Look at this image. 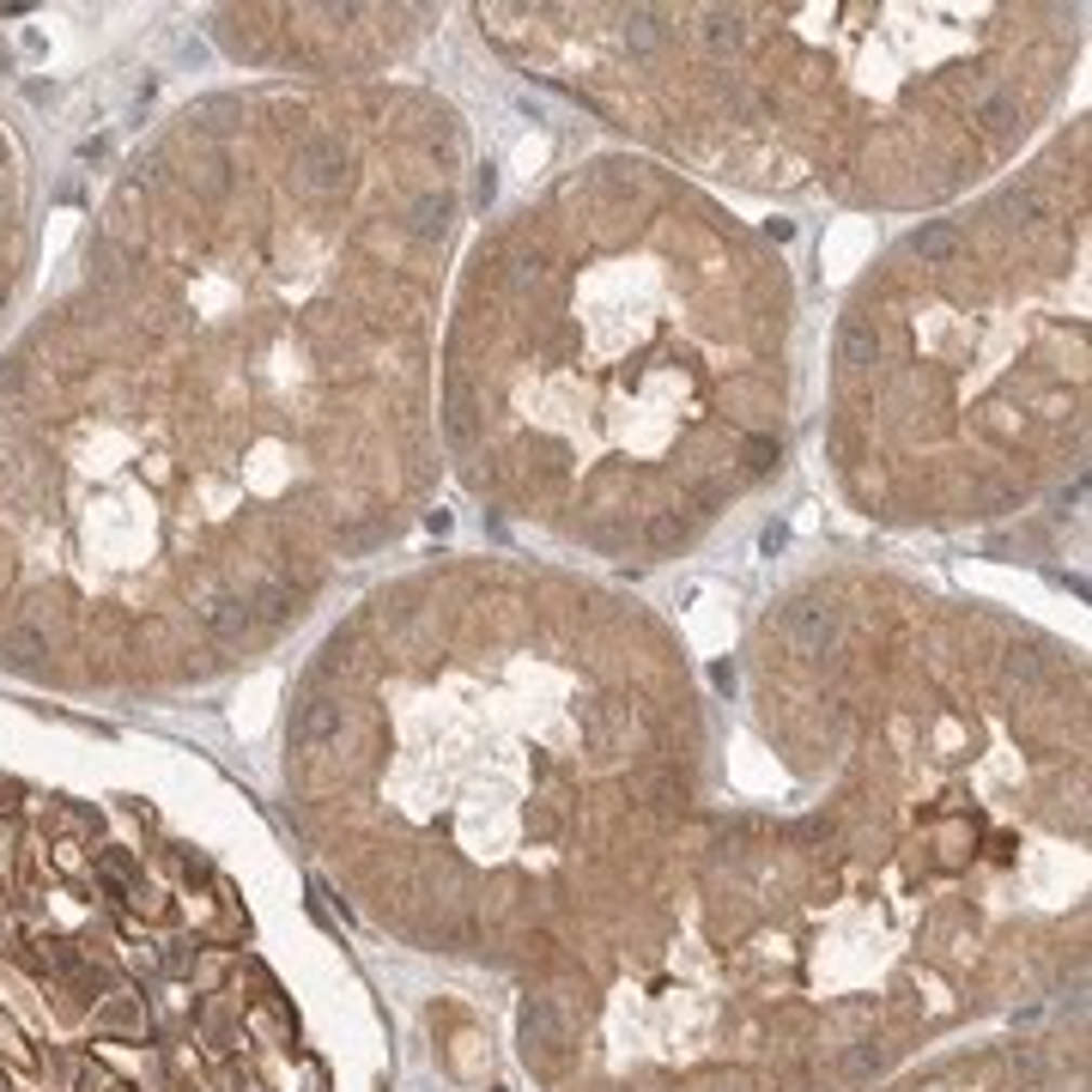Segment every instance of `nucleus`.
Returning <instances> with one entry per match:
<instances>
[{
  "mask_svg": "<svg viewBox=\"0 0 1092 1092\" xmlns=\"http://www.w3.org/2000/svg\"><path fill=\"white\" fill-rule=\"evenodd\" d=\"M1019 122H1026V104H1019L1014 85H989V92L971 97V128H977V134H989L996 146H1001V140H1014Z\"/></svg>",
  "mask_w": 1092,
  "mask_h": 1092,
  "instance_id": "0eeeda50",
  "label": "nucleus"
},
{
  "mask_svg": "<svg viewBox=\"0 0 1092 1092\" xmlns=\"http://www.w3.org/2000/svg\"><path fill=\"white\" fill-rule=\"evenodd\" d=\"M698 43H705L710 55H740V49H747V13H728V6L698 13Z\"/></svg>",
  "mask_w": 1092,
  "mask_h": 1092,
  "instance_id": "9b49d317",
  "label": "nucleus"
},
{
  "mask_svg": "<svg viewBox=\"0 0 1092 1092\" xmlns=\"http://www.w3.org/2000/svg\"><path fill=\"white\" fill-rule=\"evenodd\" d=\"M844 1068H850V1075H874V1068H880V1050H874V1044L850 1050V1062H844Z\"/></svg>",
  "mask_w": 1092,
  "mask_h": 1092,
  "instance_id": "412c9836",
  "label": "nucleus"
},
{
  "mask_svg": "<svg viewBox=\"0 0 1092 1092\" xmlns=\"http://www.w3.org/2000/svg\"><path fill=\"white\" fill-rule=\"evenodd\" d=\"M0 158H6V146H0Z\"/></svg>",
  "mask_w": 1092,
  "mask_h": 1092,
  "instance_id": "5701e85b",
  "label": "nucleus"
},
{
  "mask_svg": "<svg viewBox=\"0 0 1092 1092\" xmlns=\"http://www.w3.org/2000/svg\"><path fill=\"white\" fill-rule=\"evenodd\" d=\"M716 400H723V413L735 419L740 431H759L771 413H777V383L747 370V377H728V383L716 389Z\"/></svg>",
  "mask_w": 1092,
  "mask_h": 1092,
  "instance_id": "20e7f679",
  "label": "nucleus"
},
{
  "mask_svg": "<svg viewBox=\"0 0 1092 1092\" xmlns=\"http://www.w3.org/2000/svg\"><path fill=\"white\" fill-rule=\"evenodd\" d=\"M304 1092H328V1075H323V1062H304Z\"/></svg>",
  "mask_w": 1092,
  "mask_h": 1092,
  "instance_id": "4be33fe9",
  "label": "nucleus"
},
{
  "mask_svg": "<svg viewBox=\"0 0 1092 1092\" xmlns=\"http://www.w3.org/2000/svg\"><path fill=\"white\" fill-rule=\"evenodd\" d=\"M959 249H965V232H959L953 219H929L923 232L910 237V255H917L923 267H947Z\"/></svg>",
  "mask_w": 1092,
  "mask_h": 1092,
  "instance_id": "f8f14e48",
  "label": "nucleus"
},
{
  "mask_svg": "<svg viewBox=\"0 0 1092 1092\" xmlns=\"http://www.w3.org/2000/svg\"><path fill=\"white\" fill-rule=\"evenodd\" d=\"M195 614H200V626H207L213 644H237V637L255 626V607H249L244 589H207V595L195 601Z\"/></svg>",
  "mask_w": 1092,
  "mask_h": 1092,
  "instance_id": "39448f33",
  "label": "nucleus"
},
{
  "mask_svg": "<svg viewBox=\"0 0 1092 1092\" xmlns=\"http://www.w3.org/2000/svg\"><path fill=\"white\" fill-rule=\"evenodd\" d=\"M188 183H195V195L207 200V207H219V200L232 195L237 183V170H232V153H207L195 170H188Z\"/></svg>",
  "mask_w": 1092,
  "mask_h": 1092,
  "instance_id": "4468645a",
  "label": "nucleus"
},
{
  "mask_svg": "<svg viewBox=\"0 0 1092 1092\" xmlns=\"http://www.w3.org/2000/svg\"><path fill=\"white\" fill-rule=\"evenodd\" d=\"M838 626H844V614H838L826 595H795L784 614H777V631H784L789 656H801V662H819V656H831V644H838Z\"/></svg>",
  "mask_w": 1092,
  "mask_h": 1092,
  "instance_id": "f03ea898",
  "label": "nucleus"
},
{
  "mask_svg": "<svg viewBox=\"0 0 1092 1092\" xmlns=\"http://www.w3.org/2000/svg\"><path fill=\"white\" fill-rule=\"evenodd\" d=\"M838 370L844 377H861V370H874L880 365V328L868 323V316H850V323H838Z\"/></svg>",
  "mask_w": 1092,
  "mask_h": 1092,
  "instance_id": "1a4fd4ad",
  "label": "nucleus"
},
{
  "mask_svg": "<svg viewBox=\"0 0 1092 1092\" xmlns=\"http://www.w3.org/2000/svg\"><path fill=\"white\" fill-rule=\"evenodd\" d=\"M735 456H740V474H747V479H765L771 468L784 462V444H777L771 431H747V437H740V449H735Z\"/></svg>",
  "mask_w": 1092,
  "mask_h": 1092,
  "instance_id": "dca6fc26",
  "label": "nucleus"
},
{
  "mask_svg": "<svg viewBox=\"0 0 1092 1092\" xmlns=\"http://www.w3.org/2000/svg\"><path fill=\"white\" fill-rule=\"evenodd\" d=\"M619 43H626L637 62H662L668 43H674V13H662V6H631V13H619Z\"/></svg>",
  "mask_w": 1092,
  "mask_h": 1092,
  "instance_id": "423d86ee",
  "label": "nucleus"
},
{
  "mask_svg": "<svg viewBox=\"0 0 1092 1092\" xmlns=\"http://www.w3.org/2000/svg\"><path fill=\"white\" fill-rule=\"evenodd\" d=\"M444 425H449V444H456V449H468V444L479 437V400L468 395L462 383L449 389V413H444Z\"/></svg>",
  "mask_w": 1092,
  "mask_h": 1092,
  "instance_id": "f3484780",
  "label": "nucleus"
},
{
  "mask_svg": "<svg viewBox=\"0 0 1092 1092\" xmlns=\"http://www.w3.org/2000/svg\"><path fill=\"white\" fill-rule=\"evenodd\" d=\"M686 535H693V523H686V510H649L644 516V547L649 553H674V547H686Z\"/></svg>",
  "mask_w": 1092,
  "mask_h": 1092,
  "instance_id": "2eb2a0df",
  "label": "nucleus"
},
{
  "mask_svg": "<svg viewBox=\"0 0 1092 1092\" xmlns=\"http://www.w3.org/2000/svg\"><path fill=\"white\" fill-rule=\"evenodd\" d=\"M249 607H255L267 626H292V619L304 614V589H292V583H262V589H249Z\"/></svg>",
  "mask_w": 1092,
  "mask_h": 1092,
  "instance_id": "ddd939ff",
  "label": "nucleus"
},
{
  "mask_svg": "<svg viewBox=\"0 0 1092 1092\" xmlns=\"http://www.w3.org/2000/svg\"><path fill=\"white\" fill-rule=\"evenodd\" d=\"M935 747H940L947 759H959V747H965V728H959L953 716H940V723H935Z\"/></svg>",
  "mask_w": 1092,
  "mask_h": 1092,
  "instance_id": "6ab92c4d",
  "label": "nucleus"
},
{
  "mask_svg": "<svg viewBox=\"0 0 1092 1092\" xmlns=\"http://www.w3.org/2000/svg\"><path fill=\"white\" fill-rule=\"evenodd\" d=\"M97 1026H140V1008H134V1001H109V1008H104V1014H97Z\"/></svg>",
  "mask_w": 1092,
  "mask_h": 1092,
  "instance_id": "aec40b11",
  "label": "nucleus"
},
{
  "mask_svg": "<svg viewBox=\"0 0 1092 1092\" xmlns=\"http://www.w3.org/2000/svg\"><path fill=\"white\" fill-rule=\"evenodd\" d=\"M340 728H346V705L328 693H310L304 705L292 710V747L298 753H328L340 740Z\"/></svg>",
  "mask_w": 1092,
  "mask_h": 1092,
  "instance_id": "7ed1b4c3",
  "label": "nucleus"
},
{
  "mask_svg": "<svg viewBox=\"0 0 1092 1092\" xmlns=\"http://www.w3.org/2000/svg\"><path fill=\"white\" fill-rule=\"evenodd\" d=\"M353 183V153L340 134H304L292 146V188L304 200H334Z\"/></svg>",
  "mask_w": 1092,
  "mask_h": 1092,
  "instance_id": "f257e3e1",
  "label": "nucleus"
},
{
  "mask_svg": "<svg viewBox=\"0 0 1092 1092\" xmlns=\"http://www.w3.org/2000/svg\"><path fill=\"white\" fill-rule=\"evenodd\" d=\"M449 225H456V195H449V188H425V195L407 200V232H413L419 244H444Z\"/></svg>",
  "mask_w": 1092,
  "mask_h": 1092,
  "instance_id": "9d476101",
  "label": "nucleus"
},
{
  "mask_svg": "<svg viewBox=\"0 0 1092 1092\" xmlns=\"http://www.w3.org/2000/svg\"><path fill=\"white\" fill-rule=\"evenodd\" d=\"M626 728H631V705H626V698H595V705H589V735H595L601 747L619 740Z\"/></svg>",
  "mask_w": 1092,
  "mask_h": 1092,
  "instance_id": "a211bd4d",
  "label": "nucleus"
},
{
  "mask_svg": "<svg viewBox=\"0 0 1092 1092\" xmlns=\"http://www.w3.org/2000/svg\"><path fill=\"white\" fill-rule=\"evenodd\" d=\"M516 1026H523V1050H528V1056H558V1050H565V1019H558V1008L547 996H528Z\"/></svg>",
  "mask_w": 1092,
  "mask_h": 1092,
  "instance_id": "6e6552de",
  "label": "nucleus"
}]
</instances>
